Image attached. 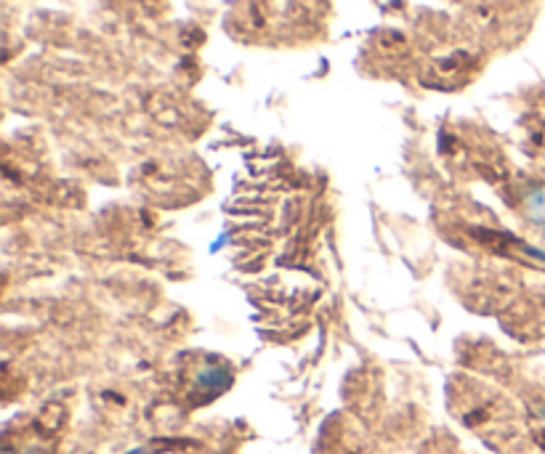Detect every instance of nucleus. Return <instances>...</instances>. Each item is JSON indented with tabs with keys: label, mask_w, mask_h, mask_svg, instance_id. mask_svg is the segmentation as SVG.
Returning a JSON list of instances; mask_svg holds the SVG:
<instances>
[{
	"label": "nucleus",
	"mask_w": 545,
	"mask_h": 454,
	"mask_svg": "<svg viewBox=\"0 0 545 454\" xmlns=\"http://www.w3.org/2000/svg\"><path fill=\"white\" fill-rule=\"evenodd\" d=\"M543 444H545V436H543Z\"/></svg>",
	"instance_id": "obj_1"
}]
</instances>
